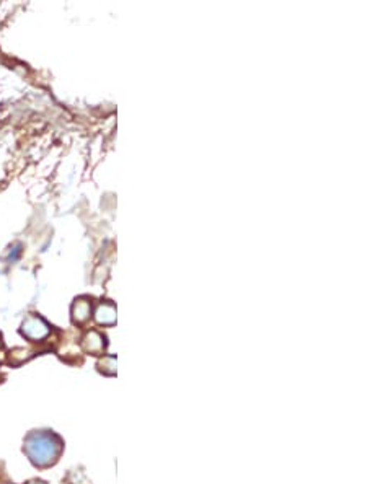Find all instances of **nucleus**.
Segmentation results:
<instances>
[{"label":"nucleus","mask_w":367,"mask_h":484,"mask_svg":"<svg viewBox=\"0 0 367 484\" xmlns=\"http://www.w3.org/2000/svg\"><path fill=\"white\" fill-rule=\"evenodd\" d=\"M23 450L34 467L49 468L62 455L64 442L51 430H33L24 439Z\"/></svg>","instance_id":"obj_1"},{"label":"nucleus","mask_w":367,"mask_h":484,"mask_svg":"<svg viewBox=\"0 0 367 484\" xmlns=\"http://www.w3.org/2000/svg\"><path fill=\"white\" fill-rule=\"evenodd\" d=\"M22 335L33 342H39L51 335V326L38 315H28L20 328Z\"/></svg>","instance_id":"obj_2"},{"label":"nucleus","mask_w":367,"mask_h":484,"mask_svg":"<svg viewBox=\"0 0 367 484\" xmlns=\"http://www.w3.org/2000/svg\"><path fill=\"white\" fill-rule=\"evenodd\" d=\"M82 346L85 352L93 355H100L106 349V337L95 330L88 331L82 339Z\"/></svg>","instance_id":"obj_3"},{"label":"nucleus","mask_w":367,"mask_h":484,"mask_svg":"<svg viewBox=\"0 0 367 484\" xmlns=\"http://www.w3.org/2000/svg\"><path fill=\"white\" fill-rule=\"evenodd\" d=\"M71 313L72 321L75 323V325H82V323H85L88 318L92 316V303L88 302L87 298H77V300L72 303Z\"/></svg>","instance_id":"obj_4"},{"label":"nucleus","mask_w":367,"mask_h":484,"mask_svg":"<svg viewBox=\"0 0 367 484\" xmlns=\"http://www.w3.org/2000/svg\"><path fill=\"white\" fill-rule=\"evenodd\" d=\"M95 321L101 326H113L116 323V307L113 303L103 302L95 310Z\"/></svg>","instance_id":"obj_5"},{"label":"nucleus","mask_w":367,"mask_h":484,"mask_svg":"<svg viewBox=\"0 0 367 484\" xmlns=\"http://www.w3.org/2000/svg\"><path fill=\"white\" fill-rule=\"evenodd\" d=\"M98 370L105 375H116L117 372V360L115 355H105L103 359L98 362Z\"/></svg>","instance_id":"obj_6"},{"label":"nucleus","mask_w":367,"mask_h":484,"mask_svg":"<svg viewBox=\"0 0 367 484\" xmlns=\"http://www.w3.org/2000/svg\"><path fill=\"white\" fill-rule=\"evenodd\" d=\"M29 357H31V354H29V351L27 349H13L12 352H10L8 362L13 365H22L23 362H27L29 359Z\"/></svg>","instance_id":"obj_7"},{"label":"nucleus","mask_w":367,"mask_h":484,"mask_svg":"<svg viewBox=\"0 0 367 484\" xmlns=\"http://www.w3.org/2000/svg\"><path fill=\"white\" fill-rule=\"evenodd\" d=\"M27 484H46V483L41 481V479H31V481H28Z\"/></svg>","instance_id":"obj_8"},{"label":"nucleus","mask_w":367,"mask_h":484,"mask_svg":"<svg viewBox=\"0 0 367 484\" xmlns=\"http://www.w3.org/2000/svg\"><path fill=\"white\" fill-rule=\"evenodd\" d=\"M12 484H13V483H12Z\"/></svg>","instance_id":"obj_9"}]
</instances>
